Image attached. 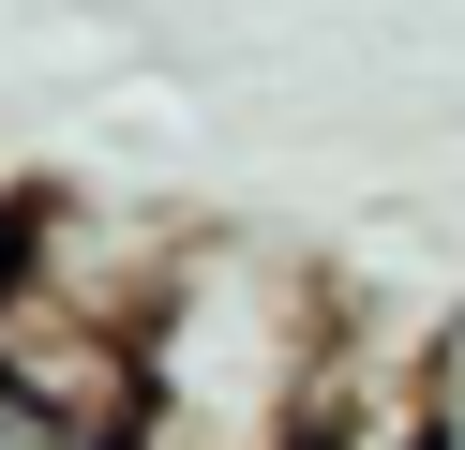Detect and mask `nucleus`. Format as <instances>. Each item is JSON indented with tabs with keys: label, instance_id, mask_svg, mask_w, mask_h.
Segmentation results:
<instances>
[{
	"label": "nucleus",
	"instance_id": "1",
	"mask_svg": "<svg viewBox=\"0 0 465 450\" xmlns=\"http://www.w3.org/2000/svg\"><path fill=\"white\" fill-rule=\"evenodd\" d=\"M0 450H135V435H121V420H75V405H45V390L0 375Z\"/></svg>",
	"mask_w": 465,
	"mask_h": 450
}]
</instances>
